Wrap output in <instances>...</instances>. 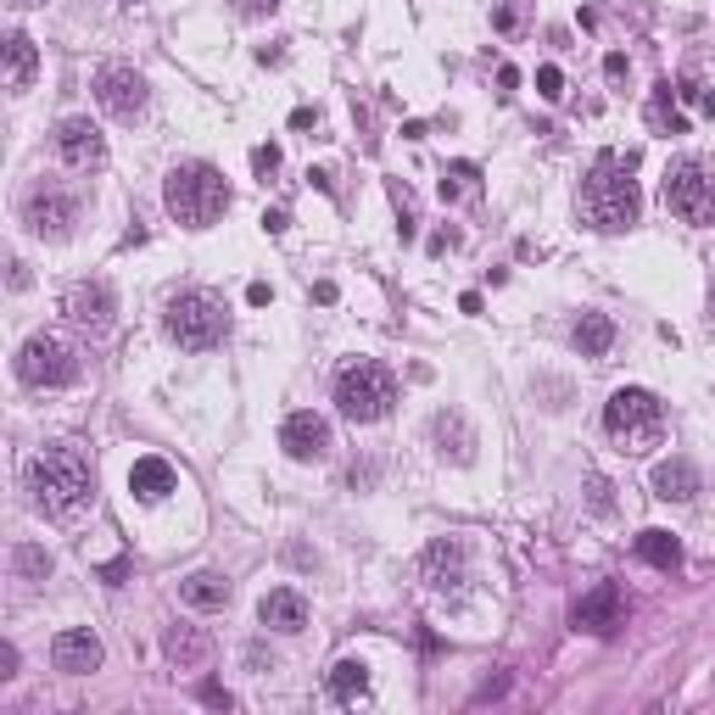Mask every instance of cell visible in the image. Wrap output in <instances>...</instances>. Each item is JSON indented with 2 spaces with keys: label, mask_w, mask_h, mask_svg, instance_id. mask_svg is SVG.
<instances>
[{
  "label": "cell",
  "mask_w": 715,
  "mask_h": 715,
  "mask_svg": "<svg viewBox=\"0 0 715 715\" xmlns=\"http://www.w3.org/2000/svg\"><path fill=\"white\" fill-rule=\"evenodd\" d=\"M665 207L682 224H715V163L704 157H676L665 168Z\"/></svg>",
  "instance_id": "6"
},
{
  "label": "cell",
  "mask_w": 715,
  "mask_h": 715,
  "mask_svg": "<svg viewBox=\"0 0 715 715\" xmlns=\"http://www.w3.org/2000/svg\"><path fill=\"white\" fill-rule=\"evenodd\" d=\"M12 670H18V648L7 643V648H0V676H12Z\"/></svg>",
  "instance_id": "33"
},
{
  "label": "cell",
  "mask_w": 715,
  "mask_h": 715,
  "mask_svg": "<svg viewBox=\"0 0 715 715\" xmlns=\"http://www.w3.org/2000/svg\"><path fill=\"white\" fill-rule=\"evenodd\" d=\"M179 598H185L190 609H224V604H229V581H224L218 570H196V576L179 581Z\"/></svg>",
  "instance_id": "23"
},
{
  "label": "cell",
  "mask_w": 715,
  "mask_h": 715,
  "mask_svg": "<svg viewBox=\"0 0 715 715\" xmlns=\"http://www.w3.org/2000/svg\"><path fill=\"white\" fill-rule=\"evenodd\" d=\"M637 559L654 565V570H676V565H682V542H676L670 531L648 526V531H637Z\"/></svg>",
  "instance_id": "24"
},
{
  "label": "cell",
  "mask_w": 715,
  "mask_h": 715,
  "mask_svg": "<svg viewBox=\"0 0 715 715\" xmlns=\"http://www.w3.org/2000/svg\"><path fill=\"white\" fill-rule=\"evenodd\" d=\"M112 313H118L112 285L90 280V285H74V291H68V319H74L79 330H107V324H112Z\"/></svg>",
  "instance_id": "15"
},
{
  "label": "cell",
  "mask_w": 715,
  "mask_h": 715,
  "mask_svg": "<svg viewBox=\"0 0 715 715\" xmlns=\"http://www.w3.org/2000/svg\"><path fill=\"white\" fill-rule=\"evenodd\" d=\"M609 346H615V324L604 313H581L576 319V352L581 358H604Z\"/></svg>",
  "instance_id": "25"
},
{
  "label": "cell",
  "mask_w": 715,
  "mask_h": 715,
  "mask_svg": "<svg viewBox=\"0 0 715 715\" xmlns=\"http://www.w3.org/2000/svg\"><path fill=\"white\" fill-rule=\"evenodd\" d=\"M174 464L168 459H135V470H129V492L135 498H146V503H163L168 492H174Z\"/></svg>",
  "instance_id": "18"
},
{
  "label": "cell",
  "mask_w": 715,
  "mask_h": 715,
  "mask_svg": "<svg viewBox=\"0 0 715 715\" xmlns=\"http://www.w3.org/2000/svg\"><path fill=\"white\" fill-rule=\"evenodd\" d=\"M398 403V375L386 364H375V358H358V364H346L335 375V409L352 420V425H375L386 420Z\"/></svg>",
  "instance_id": "5"
},
{
  "label": "cell",
  "mask_w": 715,
  "mask_h": 715,
  "mask_svg": "<svg viewBox=\"0 0 715 715\" xmlns=\"http://www.w3.org/2000/svg\"><path fill=\"white\" fill-rule=\"evenodd\" d=\"M96 101L118 118V124H135L146 112V79L135 68H101L96 74Z\"/></svg>",
  "instance_id": "10"
},
{
  "label": "cell",
  "mask_w": 715,
  "mask_h": 715,
  "mask_svg": "<svg viewBox=\"0 0 715 715\" xmlns=\"http://www.w3.org/2000/svg\"><path fill=\"white\" fill-rule=\"evenodd\" d=\"M476 179H481L476 163H453V168H442V196H448V202H453V196H470Z\"/></svg>",
  "instance_id": "27"
},
{
  "label": "cell",
  "mask_w": 715,
  "mask_h": 715,
  "mask_svg": "<svg viewBox=\"0 0 715 715\" xmlns=\"http://www.w3.org/2000/svg\"><path fill=\"white\" fill-rule=\"evenodd\" d=\"M163 202H168V213H174L185 229H207V224L224 218L229 185H224V174H218L213 163H179V168L168 174V185H163Z\"/></svg>",
  "instance_id": "3"
},
{
  "label": "cell",
  "mask_w": 715,
  "mask_h": 715,
  "mask_svg": "<svg viewBox=\"0 0 715 715\" xmlns=\"http://www.w3.org/2000/svg\"><path fill=\"white\" fill-rule=\"evenodd\" d=\"M648 129L654 135H682L687 129V112H682V90L665 79V85H654V96H648Z\"/></svg>",
  "instance_id": "19"
},
{
  "label": "cell",
  "mask_w": 715,
  "mask_h": 715,
  "mask_svg": "<svg viewBox=\"0 0 715 715\" xmlns=\"http://www.w3.org/2000/svg\"><path fill=\"white\" fill-rule=\"evenodd\" d=\"M202 704H213V709H235V698H229L218 682H207V687H202Z\"/></svg>",
  "instance_id": "31"
},
{
  "label": "cell",
  "mask_w": 715,
  "mask_h": 715,
  "mask_svg": "<svg viewBox=\"0 0 715 715\" xmlns=\"http://www.w3.org/2000/svg\"><path fill=\"white\" fill-rule=\"evenodd\" d=\"M257 620L268 626V631H302L307 626V598L302 592H291V587H274V592H263L257 598Z\"/></svg>",
  "instance_id": "17"
},
{
  "label": "cell",
  "mask_w": 715,
  "mask_h": 715,
  "mask_svg": "<svg viewBox=\"0 0 715 715\" xmlns=\"http://www.w3.org/2000/svg\"><path fill=\"white\" fill-rule=\"evenodd\" d=\"M637 213H643V196H637V179H631V157L604 151L592 163L587 185H581V218L604 235H620V229L637 224Z\"/></svg>",
  "instance_id": "2"
},
{
  "label": "cell",
  "mask_w": 715,
  "mask_h": 715,
  "mask_svg": "<svg viewBox=\"0 0 715 715\" xmlns=\"http://www.w3.org/2000/svg\"><path fill=\"white\" fill-rule=\"evenodd\" d=\"M537 90H542L548 101H559V96H565V74H559V68H542V74H537Z\"/></svg>",
  "instance_id": "29"
},
{
  "label": "cell",
  "mask_w": 715,
  "mask_h": 715,
  "mask_svg": "<svg viewBox=\"0 0 715 715\" xmlns=\"http://www.w3.org/2000/svg\"><path fill=\"white\" fill-rule=\"evenodd\" d=\"M51 665H57V670H68V676H90V670H101V637H96L90 626H68V631H57V643H51Z\"/></svg>",
  "instance_id": "14"
},
{
  "label": "cell",
  "mask_w": 715,
  "mask_h": 715,
  "mask_svg": "<svg viewBox=\"0 0 715 715\" xmlns=\"http://www.w3.org/2000/svg\"><path fill=\"white\" fill-rule=\"evenodd\" d=\"M207 654H213V643H207V637H202L196 626H174V631H168V659H174L179 670L202 665Z\"/></svg>",
  "instance_id": "26"
},
{
  "label": "cell",
  "mask_w": 715,
  "mask_h": 715,
  "mask_svg": "<svg viewBox=\"0 0 715 715\" xmlns=\"http://www.w3.org/2000/svg\"><path fill=\"white\" fill-rule=\"evenodd\" d=\"M23 492H29L35 515H46V520H74V515L90 509L96 476H90V464H85L74 448H46V453L29 459Z\"/></svg>",
  "instance_id": "1"
},
{
  "label": "cell",
  "mask_w": 715,
  "mask_h": 715,
  "mask_svg": "<svg viewBox=\"0 0 715 715\" xmlns=\"http://www.w3.org/2000/svg\"><path fill=\"white\" fill-rule=\"evenodd\" d=\"M23 224H29L40 241H68V235H74V224H79V202H74L68 190H57V185L29 190V202H23Z\"/></svg>",
  "instance_id": "9"
},
{
  "label": "cell",
  "mask_w": 715,
  "mask_h": 715,
  "mask_svg": "<svg viewBox=\"0 0 715 715\" xmlns=\"http://www.w3.org/2000/svg\"><path fill=\"white\" fill-rule=\"evenodd\" d=\"M12 559H18V576H23V581H46V576H51V559H46L40 548H18Z\"/></svg>",
  "instance_id": "28"
},
{
  "label": "cell",
  "mask_w": 715,
  "mask_h": 715,
  "mask_svg": "<svg viewBox=\"0 0 715 715\" xmlns=\"http://www.w3.org/2000/svg\"><path fill=\"white\" fill-rule=\"evenodd\" d=\"M709 324H715V291H709Z\"/></svg>",
  "instance_id": "37"
},
{
  "label": "cell",
  "mask_w": 715,
  "mask_h": 715,
  "mask_svg": "<svg viewBox=\"0 0 715 715\" xmlns=\"http://www.w3.org/2000/svg\"><path fill=\"white\" fill-rule=\"evenodd\" d=\"M587 487H592V509H609V487H604V481H598V476H592V481H587Z\"/></svg>",
  "instance_id": "34"
},
{
  "label": "cell",
  "mask_w": 715,
  "mask_h": 715,
  "mask_svg": "<svg viewBox=\"0 0 715 715\" xmlns=\"http://www.w3.org/2000/svg\"><path fill=\"white\" fill-rule=\"evenodd\" d=\"M57 151H62V163L79 168V174H90V168L107 163V140H101V129H96L90 118H62V124H57Z\"/></svg>",
  "instance_id": "13"
},
{
  "label": "cell",
  "mask_w": 715,
  "mask_h": 715,
  "mask_svg": "<svg viewBox=\"0 0 715 715\" xmlns=\"http://www.w3.org/2000/svg\"><path fill=\"white\" fill-rule=\"evenodd\" d=\"M330 698L335 704H370V665L364 659H341L330 670Z\"/></svg>",
  "instance_id": "22"
},
{
  "label": "cell",
  "mask_w": 715,
  "mask_h": 715,
  "mask_svg": "<svg viewBox=\"0 0 715 715\" xmlns=\"http://www.w3.org/2000/svg\"><path fill=\"white\" fill-rule=\"evenodd\" d=\"M274 7H280V0H246V12H252V18H263V12H274Z\"/></svg>",
  "instance_id": "36"
},
{
  "label": "cell",
  "mask_w": 715,
  "mask_h": 715,
  "mask_svg": "<svg viewBox=\"0 0 715 715\" xmlns=\"http://www.w3.org/2000/svg\"><path fill=\"white\" fill-rule=\"evenodd\" d=\"M168 335H174L185 352H207V346H218V341L229 335V313H224L218 296L185 291V296L168 302Z\"/></svg>",
  "instance_id": "7"
},
{
  "label": "cell",
  "mask_w": 715,
  "mask_h": 715,
  "mask_svg": "<svg viewBox=\"0 0 715 715\" xmlns=\"http://www.w3.org/2000/svg\"><path fill=\"white\" fill-rule=\"evenodd\" d=\"M285 224H291V218H285V213H263V229H268V235H280V229H285Z\"/></svg>",
  "instance_id": "35"
},
{
  "label": "cell",
  "mask_w": 715,
  "mask_h": 715,
  "mask_svg": "<svg viewBox=\"0 0 715 715\" xmlns=\"http://www.w3.org/2000/svg\"><path fill=\"white\" fill-rule=\"evenodd\" d=\"M420 576L431 581V592H464V581H470V554H464V542H459V537H437V542L425 548V559H420Z\"/></svg>",
  "instance_id": "12"
},
{
  "label": "cell",
  "mask_w": 715,
  "mask_h": 715,
  "mask_svg": "<svg viewBox=\"0 0 715 715\" xmlns=\"http://www.w3.org/2000/svg\"><path fill=\"white\" fill-rule=\"evenodd\" d=\"M280 448H285L296 464H319V459H330V448H335L330 420H324V414H313V409L291 414V420L280 425Z\"/></svg>",
  "instance_id": "11"
},
{
  "label": "cell",
  "mask_w": 715,
  "mask_h": 715,
  "mask_svg": "<svg viewBox=\"0 0 715 715\" xmlns=\"http://www.w3.org/2000/svg\"><path fill=\"white\" fill-rule=\"evenodd\" d=\"M620 615H626V604H620V587H615V581H598V587L576 604V626L592 631V637H609V631L620 626Z\"/></svg>",
  "instance_id": "16"
},
{
  "label": "cell",
  "mask_w": 715,
  "mask_h": 715,
  "mask_svg": "<svg viewBox=\"0 0 715 715\" xmlns=\"http://www.w3.org/2000/svg\"><path fill=\"white\" fill-rule=\"evenodd\" d=\"M604 74H609V85H626L631 62H626V57H609V62H604Z\"/></svg>",
  "instance_id": "32"
},
{
  "label": "cell",
  "mask_w": 715,
  "mask_h": 715,
  "mask_svg": "<svg viewBox=\"0 0 715 715\" xmlns=\"http://www.w3.org/2000/svg\"><path fill=\"white\" fill-rule=\"evenodd\" d=\"M604 431H609V442L620 453L643 459V453H654L665 442V403L654 392H643V386H620L604 403Z\"/></svg>",
  "instance_id": "4"
},
{
  "label": "cell",
  "mask_w": 715,
  "mask_h": 715,
  "mask_svg": "<svg viewBox=\"0 0 715 715\" xmlns=\"http://www.w3.org/2000/svg\"><path fill=\"white\" fill-rule=\"evenodd\" d=\"M698 492V470L687 464V459H665L659 470H654V498H665V503H687Z\"/></svg>",
  "instance_id": "21"
},
{
  "label": "cell",
  "mask_w": 715,
  "mask_h": 715,
  "mask_svg": "<svg viewBox=\"0 0 715 715\" xmlns=\"http://www.w3.org/2000/svg\"><path fill=\"white\" fill-rule=\"evenodd\" d=\"M23 7H35V0H23Z\"/></svg>",
  "instance_id": "38"
},
{
  "label": "cell",
  "mask_w": 715,
  "mask_h": 715,
  "mask_svg": "<svg viewBox=\"0 0 715 715\" xmlns=\"http://www.w3.org/2000/svg\"><path fill=\"white\" fill-rule=\"evenodd\" d=\"M35 74H40V51H35V40L29 35H7V90H29L35 85Z\"/></svg>",
  "instance_id": "20"
},
{
  "label": "cell",
  "mask_w": 715,
  "mask_h": 715,
  "mask_svg": "<svg viewBox=\"0 0 715 715\" xmlns=\"http://www.w3.org/2000/svg\"><path fill=\"white\" fill-rule=\"evenodd\" d=\"M18 381L35 392H62L79 381V352L62 335H29L18 346Z\"/></svg>",
  "instance_id": "8"
},
{
  "label": "cell",
  "mask_w": 715,
  "mask_h": 715,
  "mask_svg": "<svg viewBox=\"0 0 715 715\" xmlns=\"http://www.w3.org/2000/svg\"><path fill=\"white\" fill-rule=\"evenodd\" d=\"M252 168H257V174L268 179V174L280 168V151H274V146H257V151H252Z\"/></svg>",
  "instance_id": "30"
}]
</instances>
